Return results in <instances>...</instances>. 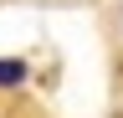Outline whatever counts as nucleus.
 I'll return each mask as SVG.
<instances>
[{
  "label": "nucleus",
  "mask_w": 123,
  "mask_h": 118,
  "mask_svg": "<svg viewBox=\"0 0 123 118\" xmlns=\"http://www.w3.org/2000/svg\"><path fill=\"white\" fill-rule=\"evenodd\" d=\"M0 118H46V108H36L21 93H0Z\"/></svg>",
  "instance_id": "obj_1"
},
{
  "label": "nucleus",
  "mask_w": 123,
  "mask_h": 118,
  "mask_svg": "<svg viewBox=\"0 0 123 118\" xmlns=\"http://www.w3.org/2000/svg\"><path fill=\"white\" fill-rule=\"evenodd\" d=\"M21 82H26V62L21 56L0 62V93H21Z\"/></svg>",
  "instance_id": "obj_2"
},
{
  "label": "nucleus",
  "mask_w": 123,
  "mask_h": 118,
  "mask_svg": "<svg viewBox=\"0 0 123 118\" xmlns=\"http://www.w3.org/2000/svg\"><path fill=\"white\" fill-rule=\"evenodd\" d=\"M113 31L123 36V0H118V5H113Z\"/></svg>",
  "instance_id": "obj_3"
}]
</instances>
